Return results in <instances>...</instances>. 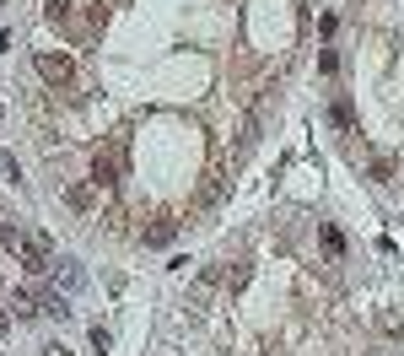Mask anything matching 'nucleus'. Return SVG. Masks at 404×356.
Returning a JSON list of instances; mask_svg holds the SVG:
<instances>
[{
	"label": "nucleus",
	"mask_w": 404,
	"mask_h": 356,
	"mask_svg": "<svg viewBox=\"0 0 404 356\" xmlns=\"http://www.w3.org/2000/svg\"><path fill=\"white\" fill-rule=\"evenodd\" d=\"M17 254H22V270H33V275H43V270H54V243L43 238V232H22V243H17Z\"/></svg>",
	"instance_id": "obj_1"
},
{
	"label": "nucleus",
	"mask_w": 404,
	"mask_h": 356,
	"mask_svg": "<svg viewBox=\"0 0 404 356\" xmlns=\"http://www.w3.org/2000/svg\"><path fill=\"white\" fill-rule=\"evenodd\" d=\"M38 70L49 82H70V60H65V54H38Z\"/></svg>",
	"instance_id": "obj_2"
},
{
	"label": "nucleus",
	"mask_w": 404,
	"mask_h": 356,
	"mask_svg": "<svg viewBox=\"0 0 404 356\" xmlns=\"http://www.w3.org/2000/svg\"><path fill=\"white\" fill-rule=\"evenodd\" d=\"M173 238H178V222H157V227L146 232V243H151V249H167Z\"/></svg>",
	"instance_id": "obj_3"
},
{
	"label": "nucleus",
	"mask_w": 404,
	"mask_h": 356,
	"mask_svg": "<svg viewBox=\"0 0 404 356\" xmlns=\"http://www.w3.org/2000/svg\"><path fill=\"white\" fill-rule=\"evenodd\" d=\"M54 281H60V286H81V270L70 259H54Z\"/></svg>",
	"instance_id": "obj_4"
},
{
	"label": "nucleus",
	"mask_w": 404,
	"mask_h": 356,
	"mask_svg": "<svg viewBox=\"0 0 404 356\" xmlns=\"http://www.w3.org/2000/svg\"><path fill=\"white\" fill-rule=\"evenodd\" d=\"M329 119H334L340 130H350V125H356V114H350V103H345V98H340L334 108H329Z\"/></svg>",
	"instance_id": "obj_5"
},
{
	"label": "nucleus",
	"mask_w": 404,
	"mask_h": 356,
	"mask_svg": "<svg viewBox=\"0 0 404 356\" xmlns=\"http://www.w3.org/2000/svg\"><path fill=\"white\" fill-rule=\"evenodd\" d=\"M318 238H323V249L334 254V259H340V254H345V238H340V232H334V227H318Z\"/></svg>",
	"instance_id": "obj_6"
},
{
	"label": "nucleus",
	"mask_w": 404,
	"mask_h": 356,
	"mask_svg": "<svg viewBox=\"0 0 404 356\" xmlns=\"http://www.w3.org/2000/svg\"><path fill=\"white\" fill-rule=\"evenodd\" d=\"M92 184H98V189L114 184V162H108V157H98V168H92Z\"/></svg>",
	"instance_id": "obj_7"
},
{
	"label": "nucleus",
	"mask_w": 404,
	"mask_h": 356,
	"mask_svg": "<svg viewBox=\"0 0 404 356\" xmlns=\"http://www.w3.org/2000/svg\"><path fill=\"white\" fill-rule=\"evenodd\" d=\"M318 70H323V76H334V70H340V60H334V49H323V54H318Z\"/></svg>",
	"instance_id": "obj_8"
},
{
	"label": "nucleus",
	"mask_w": 404,
	"mask_h": 356,
	"mask_svg": "<svg viewBox=\"0 0 404 356\" xmlns=\"http://www.w3.org/2000/svg\"><path fill=\"white\" fill-rule=\"evenodd\" d=\"M6 324H11V318H6V314H0V330H6Z\"/></svg>",
	"instance_id": "obj_9"
}]
</instances>
